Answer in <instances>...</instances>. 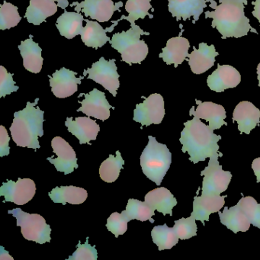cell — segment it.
Segmentation results:
<instances>
[{
  "instance_id": "6da1fadb",
  "label": "cell",
  "mask_w": 260,
  "mask_h": 260,
  "mask_svg": "<svg viewBox=\"0 0 260 260\" xmlns=\"http://www.w3.org/2000/svg\"><path fill=\"white\" fill-rule=\"evenodd\" d=\"M184 125L179 141L182 144V152H188L191 162L196 164L214 155L223 156L217 144L221 136L214 134V130L202 122L200 118L194 116L192 120L184 123Z\"/></svg>"
},
{
  "instance_id": "7a4b0ae2",
  "label": "cell",
  "mask_w": 260,
  "mask_h": 260,
  "mask_svg": "<svg viewBox=\"0 0 260 260\" xmlns=\"http://www.w3.org/2000/svg\"><path fill=\"white\" fill-rule=\"evenodd\" d=\"M217 7L211 5L214 11H207L205 18L213 19L211 26L217 28L222 39L239 38L247 36L249 31L258 34L256 30L249 23V19L245 16L244 4L241 0H220Z\"/></svg>"
},
{
  "instance_id": "3957f363",
  "label": "cell",
  "mask_w": 260,
  "mask_h": 260,
  "mask_svg": "<svg viewBox=\"0 0 260 260\" xmlns=\"http://www.w3.org/2000/svg\"><path fill=\"white\" fill-rule=\"evenodd\" d=\"M39 99L35 103H27L26 107L15 112L14 119L10 127L13 141L16 145L37 150L41 147L39 138L43 136L44 114L39 106Z\"/></svg>"
},
{
  "instance_id": "277c9868",
  "label": "cell",
  "mask_w": 260,
  "mask_h": 260,
  "mask_svg": "<svg viewBox=\"0 0 260 260\" xmlns=\"http://www.w3.org/2000/svg\"><path fill=\"white\" fill-rule=\"evenodd\" d=\"M148 138V144L140 159L141 167L144 174L159 186L170 170L172 153L166 144L157 142L154 137Z\"/></svg>"
},
{
  "instance_id": "5b68a950",
  "label": "cell",
  "mask_w": 260,
  "mask_h": 260,
  "mask_svg": "<svg viewBox=\"0 0 260 260\" xmlns=\"http://www.w3.org/2000/svg\"><path fill=\"white\" fill-rule=\"evenodd\" d=\"M149 35L135 24L127 31L114 35L110 44L121 54V60L132 66L133 63H141L147 57L148 46L141 40V36Z\"/></svg>"
},
{
  "instance_id": "8992f818",
  "label": "cell",
  "mask_w": 260,
  "mask_h": 260,
  "mask_svg": "<svg viewBox=\"0 0 260 260\" xmlns=\"http://www.w3.org/2000/svg\"><path fill=\"white\" fill-rule=\"evenodd\" d=\"M8 213L16 217L17 226L22 228L21 231L24 238L39 244L51 242V226L42 215L29 214L19 208L10 210Z\"/></svg>"
},
{
  "instance_id": "52a82bcc",
  "label": "cell",
  "mask_w": 260,
  "mask_h": 260,
  "mask_svg": "<svg viewBox=\"0 0 260 260\" xmlns=\"http://www.w3.org/2000/svg\"><path fill=\"white\" fill-rule=\"evenodd\" d=\"M219 157L220 155L210 157L208 165L201 172V176H204L202 194L220 196L229 186L232 174L230 171L223 170L222 166L219 164Z\"/></svg>"
},
{
  "instance_id": "ba28073f",
  "label": "cell",
  "mask_w": 260,
  "mask_h": 260,
  "mask_svg": "<svg viewBox=\"0 0 260 260\" xmlns=\"http://www.w3.org/2000/svg\"><path fill=\"white\" fill-rule=\"evenodd\" d=\"M115 59L107 60L102 57L99 61L92 64V68L83 71V76L88 75L87 79L102 85L106 90L116 96L117 90L120 86L119 74L117 71Z\"/></svg>"
},
{
  "instance_id": "9c48e42d",
  "label": "cell",
  "mask_w": 260,
  "mask_h": 260,
  "mask_svg": "<svg viewBox=\"0 0 260 260\" xmlns=\"http://www.w3.org/2000/svg\"><path fill=\"white\" fill-rule=\"evenodd\" d=\"M164 100L160 94L154 93L145 99L142 103L136 105L134 110L133 120L143 126L159 124L165 116Z\"/></svg>"
},
{
  "instance_id": "30bf717a",
  "label": "cell",
  "mask_w": 260,
  "mask_h": 260,
  "mask_svg": "<svg viewBox=\"0 0 260 260\" xmlns=\"http://www.w3.org/2000/svg\"><path fill=\"white\" fill-rule=\"evenodd\" d=\"M36 186L31 179H21L17 182L7 180L0 188V196H4V202H13L17 205H24L28 203L36 194Z\"/></svg>"
},
{
  "instance_id": "8fae6325",
  "label": "cell",
  "mask_w": 260,
  "mask_h": 260,
  "mask_svg": "<svg viewBox=\"0 0 260 260\" xmlns=\"http://www.w3.org/2000/svg\"><path fill=\"white\" fill-rule=\"evenodd\" d=\"M122 5L121 2L115 6L112 0H85L80 4L73 3L71 7L76 6V11L82 12L86 17H90L100 22H106L112 19L114 13L119 10Z\"/></svg>"
},
{
  "instance_id": "7c38bea8",
  "label": "cell",
  "mask_w": 260,
  "mask_h": 260,
  "mask_svg": "<svg viewBox=\"0 0 260 260\" xmlns=\"http://www.w3.org/2000/svg\"><path fill=\"white\" fill-rule=\"evenodd\" d=\"M51 147L57 157L55 159L48 157L47 159L54 165L57 171L68 175L73 173L75 169L78 168L75 150L63 138L60 137L53 138L51 141Z\"/></svg>"
},
{
  "instance_id": "4fadbf2b",
  "label": "cell",
  "mask_w": 260,
  "mask_h": 260,
  "mask_svg": "<svg viewBox=\"0 0 260 260\" xmlns=\"http://www.w3.org/2000/svg\"><path fill=\"white\" fill-rule=\"evenodd\" d=\"M84 95L85 99L82 102L81 107L77 112L86 114L88 117H93L96 119L104 121L110 117V109H115L110 106L106 100V94L97 89H93L89 93H82L79 95Z\"/></svg>"
},
{
  "instance_id": "5bb4252c",
  "label": "cell",
  "mask_w": 260,
  "mask_h": 260,
  "mask_svg": "<svg viewBox=\"0 0 260 260\" xmlns=\"http://www.w3.org/2000/svg\"><path fill=\"white\" fill-rule=\"evenodd\" d=\"M77 72L63 68L59 71H56L52 77L50 78V86L54 95L57 98L64 99L71 96L78 90V84H81L83 77L77 78Z\"/></svg>"
},
{
  "instance_id": "9a60e30c",
  "label": "cell",
  "mask_w": 260,
  "mask_h": 260,
  "mask_svg": "<svg viewBox=\"0 0 260 260\" xmlns=\"http://www.w3.org/2000/svg\"><path fill=\"white\" fill-rule=\"evenodd\" d=\"M241 81L240 72L230 65H217V68L208 76L207 84L216 92H222L228 89L237 87Z\"/></svg>"
},
{
  "instance_id": "2e32d148",
  "label": "cell",
  "mask_w": 260,
  "mask_h": 260,
  "mask_svg": "<svg viewBox=\"0 0 260 260\" xmlns=\"http://www.w3.org/2000/svg\"><path fill=\"white\" fill-rule=\"evenodd\" d=\"M198 108L194 110L192 106L189 111L190 116H196L198 118L205 119L209 122V127L212 130L220 129L223 125H228L224 119L226 118V111L220 105L211 103V102H203L196 100Z\"/></svg>"
},
{
  "instance_id": "e0dca14e",
  "label": "cell",
  "mask_w": 260,
  "mask_h": 260,
  "mask_svg": "<svg viewBox=\"0 0 260 260\" xmlns=\"http://www.w3.org/2000/svg\"><path fill=\"white\" fill-rule=\"evenodd\" d=\"M65 126L68 132L74 135L80 141V144H87L91 145V141H95L100 132V127L95 120L89 117H77L67 118Z\"/></svg>"
},
{
  "instance_id": "ac0fdd59",
  "label": "cell",
  "mask_w": 260,
  "mask_h": 260,
  "mask_svg": "<svg viewBox=\"0 0 260 260\" xmlns=\"http://www.w3.org/2000/svg\"><path fill=\"white\" fill-rule=\"evenodd\" d=\"M226 197L228 196H220V194L208 196L202 194L201 196H194L191 215L205 226V221H209L210 214L218 212L224 206Z\"/></svg>"
},
{
  "instance_id": "d6986e66",
  "label": "cell",
  "mask_w": 260,
  "mask_h": 260,
  "mask_svg": "<svg viewBox=\"0 0 260 260\" xmlns=\"http://www.w3.org/2000/svg\"><path fill=\"white\" fill-rule=\"evenodd\" d=\"M235 121L241 135H249L251 131L260 124V110L250 102H240L233 113V122Z\"/></svg>"
},
{
  "instance_id": "ffe728a7",
  "label": "cell",
  "mask_w": 260,
  "mask_h": 260,
  "mask_svg": "<svg viewBox=\"0 0 260 260\" xmlns=\"http://www.w3.org/2000/svg\"><path fill=\"white\" fill-rule=\"evenodd\" d=\"M193 49L192 52L188 54V64L192 73L200 75L214 66L219 54L214 45L208 46L206 43H200L199 49L196 47H193Z\"/></svg>"
},
{
  "instance_id": "44dd1931",
  "label": "cell",
  "mask_w": 260,
  "mask_h": 260,
  "mask_svg": "<svg viewBox=\"0 0 260 260\" xmlns=\"http://www.w3.org/2000/svg\"><path fill=\"white\" fill-rule=\"evenodd\" d=\"M169 11L176 20L186 21L194 18V23L199 20L204 9L206 8L205 0H168Z\"/></svg>"
},
{
  "instance_id": "7402d4cb",
  "label": "cell",
  "mask_w": 260,
  "mask_h": 260,
  "mask_svg": "<svg viewBox=\"0 0 260 260\" xmlns=\"http://www.w3.org/2000/svg\"><path fill=\"white\" fill-rule=\"evenodd\" d=\"M189 48V42L185 38H172L167 42V46L162 48V52L159 57L167 64H174L175 68H177L188 57Z\"/></svg>"
},
{
  "instance_id": "603a6c76",
  "label": "cell",
  "mask_w": 260,
  "mask_h": 260,
  "mask_svg": "<svg viewBox=\"0 0 260 260\" xmlns=\"http://www.w3.org/2000/svg\"><path fill=\"white\" fill-rule=\"evenodd\" d=\"M20 54L23 59V66L27 71L33 74H39L42 69L44 59L42 56V49L39 44L34 42L32 36L21 42L19 45Z\"/></svg>"
},
{
  "instance_id": "cb8c5ba5",
  "label": "cell",
  "mask_w": 260,
  "mask_h": 260,
  "mask_svg": "<svg viewBox=\"0 0 260 260\" xmlns=\"http://www.w3.org/2000/svg\"><path fill=\"white\" fill-rule=\"evenodd\" d=\"M145 202L155 211L164 215L173 216V208L177 205V200L171 191L164 187H159L149 191L145 196Z\"/></svg>"
},
{
  "instance_id": "d4e9b609",
  "label": "cell",
  "mask_w": 260,
  "mask_h": 260,
  "mask_svg": "<svg viewBox=\"0 0 260 260\" xmlns=\"http://www.w3.org/2000/svg\"><path fill=\"white\" fill-rule=\"evenodd\" d=\"M58 6L51 0H30L25 17L29 23L39 25L57 12Z\"/></svg>"
},
{
  "instance_id": "484cf974",
  "label": "cell",
  "mask_w": 260,
  "mask_h": 260,
  "mask_svg": "<svg viewBox=\"0 0 260 260\" xmlns=\"http://www.w3.org/2000/svg\"><path fill=\"white\" fill-rule=\"evenodd\" d=\"M217 213L222 224L226 226L234 234H237L240 231L246 232L249 229L250 222L241 211L238 204L230 208L224 207L223 212L218 211Z\"/></svg>"
},
{
  "instance_id": "4316f807",
  "label": "cell",
  "mask_w": 260,
  "mask_h": 260,
  "mask_svg": "<svg viewBox=\"0 0 260 260\" xmlns=\"http://www.w3.org/2000/svg\"><path fill=\"white\" fill-rule=\"evenodd\" d=\"M84 18L80 13L67 12L57 19L56 26L60 31V36L68 39H73L83 31V22Z\"/></svg>"
},
{
  "instance_id": "83f0119b",
  "label": "cell",
  "mask_w": 260,
  "mask_h": 260,
  "mask_svg": "<svg viewBox=\"0 0 260 260\" xmlns=\"http://www.w3.org/2000/svg\"><path fill=\"white\" fill-rule=\"evenodd\" d=\"M48 196L54 203H61L66 205L67 203L71 205H80L87 199V191L80 187L61 186L55 187Z\"/></svg>"
},
{
  "instance_id": "f1b7e54d",
  "label": "cell",
  "mask_w": 260,
  "mask_h": 260,
  "mask_svg": "<svg viewBox=\"0 0 260 260\" xmlns=\"http://www.w3.org/2000/svg\"><path fill=\"white\" fill-rule=\"evenodd\" d=\"M86 27L83 28L81 34V39L87 47L98 49L104 46L108 42H110V38L106 36V29H104L98 22L85 19Z\"/></svg>"
},
{
  "instance_id": "f546056e",
  "label": "cell",
  "mask_w": 260,
  "mask_h": 260,
  "mask_svg": "<svg viewBox=\"0 0 260 260\" xmlns=\"http://www.w3.org/2000/svg\"><path fill=\"white\" fill-rule=\"evenodd\" d=\"M155 210L150 206L147 202H141L137 199H130L127 202L125 211H122L127 217L128 221L132 220L146 221L150 220L151 223H154V220L152 218L155 215Z\"/></svg>"
},
{
  "instance_id": "4dcf8cb0",
  "label": "cell",
  "mask_w": 260,
  "mask_h": 260,
  "mask_svg": "<svg viewBox=\"0 0 260 260\" xmlns=\"http://www.w3.org/2000/svg\"><path fill=\"white\" fill-rule=\"evenodd\" d=\"M153 242L159 251L171 249L179 242V237L173 228H169L167 223L155 226L151 231Z\"/></svg>"
},
{
  "instance_id": "1f68e13d",
  "label": "cell",
  "mask_w": 260,
  "mask_h": 260,
  "mask_svg": "<svg viewBox=\"0 0 260 260\" xmlns=\"http://www.w3.org/2000/svg\"><path fill=\"white\" fill-rule=\"evenodd\" d=\"M124 164V160L118 150L116 151V156L109 155V158L103 161L100 166V178L108 183L115 182L119 176Z\"/></svg>"
},
{
  "instance_id": "d6a6232c",
  "label": "cell",
  "mask_w": 260,
  "mask_h": 260,
  "mask_svg": "<svg viewBox=\"0 0 260 260\" xmlns=\"http://www.w3.org/2000/svg\"><path fill=\"white\" fill-rule=\"evenodd\" d=\"M150 1L151 0H127L125 10L128 13V16H122L118 21L125 19L133 25L135 24V21L139 19H144L147 16L153 18V16H150L148 13L149 10L152 9ZM118 21L113 22V23L117 25Z\"/></svg>"
},
{
  "instance_id": "836d02e7",
  "label": "cell",
  "mask_w": 260,
  "mask_h": 260,
  "mask_svg": "<svg viewBox=\"0 0 260 260\" xmlns=\"http://www.w3.org/2000/svg\"><path fill=\"white\" fill-rule=\"evenodd\" d=\"M22 20L18 7L4 1L0 8V29H10L16 27Z\"/></svg>"
},
{
  "instance_id": "e575fe53",
  "label": "cell",
  "mask_w": 260,
  "mask_h": 260,
  "mask_svg": "<svg viewBox=\"0 0 260 260\" xmlns=\"http://www.w3.org/2000/svg\"><path fill=\"white\" fill-rule=\"evenodd\" d=\"M237 204L251 224L260 230V204L251 196H243Z\"/></svg>"
},
{
  "instance_id": "d590c367",
  "label": "cell",
  "mask_w": 260,
  "mask_h": 260,
  "mask_svg": "<svg viewBox=\"0 0 260 260\" xmlns=\"http://www.w3.org/2000/svg\"><path fill=\"white\" fill-rule=\"evenodd\" d=\"M196 221V218L191 215L187 218L182 217L175 220L173 229L180 240H188L197 235L198 226Z\"/></svg>"
},
{
  "instance_id": "8d00e7d4",
  "label": "cell",
  "mask_w": 260,
  "mask_h": 260,
  "mask_svg": "<svg viewBox=\"0 0 260 260\" xmlns=\"http://www.w3.org/2000/svg\"><path fill=\"white\" fill-rule=\"evenodd\" d=\"M128 222L124 213L119 214L118 212H114L108 218L106 228L108 231L112 232L115 237L118 238L120 235H122L127 231Z\"/></svg>"
},
{
  "instance_id": "74e56055",
  "label": "cell",
  "mask_w": 260,
  "mask_h": 260,
  "mask_svg": "<svg viewBox=\"0 0 260 260\" xmlns=\"http://www.w3.org/2000/svg\"><path fill=\"white\" fill-rule=\"evenodd\" d=\"M77 249L73 255L69 256L68 260H97L98 252L95 246H91L89 243V237L86 238V243L81 244L79 242L77 246Z\"/></svg>"
},
{
  "instance_id": "f35d334b",
  "label": "cell",
  "mask_w": 260,
  "mask_h": 260,
  "mask_svg": "<svg viewBox=\"0 0 260 260\" xmlns=\"http://www.w3.org/2000/svg\"><path fill=\"white\" fill-rule=\"evenodd\" d=\"M18 89L19 86H16L13 74H10L4 66H0V97L10 95Z\"/></svg>"
},
{
  "instance_id": "ab89813d",
  "label": "cell",
  "mask_w": 260,
  "mask_h": 260,
  "mask_svg": "<svg viewBox=\"0 0 260 260\" xmlns=\"http://www.w3.org/2000/svg\"><path fill=\"white\" fill-rule=\"evenodd\" d=\"M10 138L7 128L4 126H0V157H4L10 154Z\"/></svg>"
},
{
  "instance_id": "60d3db41",
  "label": "cell",
  "mask_w": 260,
  "mask_h": 260,
  "mask_svg": "<svg viewBox=\"0 0 260 260\" xmlns=\"http://www.w3.org/2000/svg\"><path fill=\"white\" fill-rule=\"evenodd\" d=\"M252 169L253 170L254 174L256 176V182H260V157L254 159L252 162Z\"/></svg>"
},
{
  "instance_id": "b9f144b4",
  "label": "cell",
  "mask_w": 260,
  "mask_h": 260,
  "mask_svg": "<svg viewBox=\"0 0 260 260\" xmlns=\"http://www.w3.org/2000/svg\"><path fill=\"white\" fill-rule=\"evenodd\" d=\"M252 5L254 6V10L252 12V15L254 17L257 19L258 22L260 23V0H255V1H252Z\"/></svg>"
},
{
  "instance_id": "7bdbcfd3",
  "label": "cell",
  "mask_w": 260,
  "mask_h": 260,
  "mask_svg": "<svg viewBox=\"0 0 260 260\" xmlns=\"http://www.w3.org/2000/svg\"><path fill=\"white\" fill-rule=\"evenodd\" d=\"M0 259L1 260H13V256L9 254L8 251L4 249V246H0Z\"/></svg>"
},
{
  "instance_id": "ee69618b",
  "label": "cell",
  "mask_w": 260,
  "mask_h": 260,
  "mask_svg": "<svg viewBox=\"0 0 260 260\" xmlns=\"http://www.w3.org/2000/svg\"><path fill=\"white\" fill-rule=\"evenodd\" d=\"M51 1L57 2L58 7H60L63 10H65L69 6V3H68V0H51Z\"/></svg>"
},
{
  "instance_id": "f6af8a7d",
  "label": "cell",
  "mask_w": 260,
  "mask_h": 260,
  "mask_svg": "<svg viewBox=\"0 0 260 260\" xmlns=\"http://www.w3.org/2000/svg\"><path fill=\"white\" fill-rule=\"evenodd\" d=\"M257 74H258V86L260 87V63H258V66H257Z\"/></svg>"
},
{
  "instance_id": "bcb514c9",
  "label": "cell",
  "mask_w": 260,
  "mask_h": 260,
  "mask_svg": "<svg viewBox=\"0 0 260 260\" xmlns=\"http://www.w3.org/2000/svg\"><path fill=\"white\" fill-rule=\"evenodd\" d=\"M242 2L243 3V4H244V5H247L248 4V1L247 0H241Z\"/></svg>"
}]
</instances>
